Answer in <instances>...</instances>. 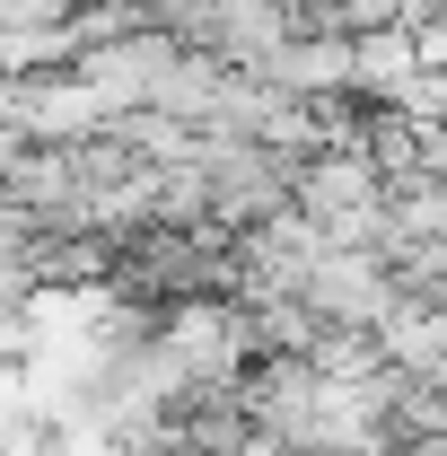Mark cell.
<instances>
[{"mask_svg":"<svg viewBox=\"0 0 447 456\" xmlns=\"http://www.w3.org/2000/svg\"><path fill=\"white\" fill-rule=\"evenodd\" d=\"M264 88H280L289 106H342L351 88V36H289L264 70Z\"/></svg>","mask_w":447,"mask_h":456,"instance_id":"1","label":"cell"},{"mask_svg":"<svg viewBox=\"0 0 447 456\" xmlns=\"http://www.w3.org/2000/svg\"><path fill=\"white\" fill-rule=\"evenodd\" d=\"M412 79H421V45H412V27L351 36V97H369V106H394Z\"/></svg>","mask_w":447,"mask_h":456,"instance_id":"2","label":"cell"},{"mask_svg":"<svg viewBox=\"0 0 447 456\" xmlns=\"http://www.w3.org/2000/svg\"><path fill=\"white\" fill-rule=\"evenodd\" d=\"M412 45H421V70H439V79H447V9H430V18L412 27Z\"/></svg>","mask_w":447,"mask_h":456,"instance_id":"4","label":"cell"},{"mask_svg":"<svg viewBox=\"0 0 447 456\" xmlns=\"http://www.w3.org/2000/svg\"><path fill=\"white\" fill-rule=\"evenodd\" d=\"M394 114H403L412 132H439V123H447V79H439V70H421V79L394 97Z\"/></svg>","mask_w":447,"mask_h":456,"instance_id":"3","label":"cell"}]
</instances>
